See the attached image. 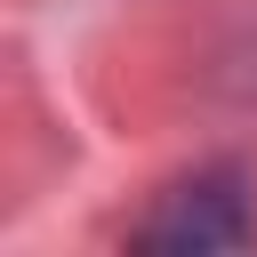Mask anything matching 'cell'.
I'll use <instances>...</instances> for the list:
<instances>
[{
    "mask_svg": "<svg viewBox=\"0 0 257 257\" xmlns=\"http://www.w3.org/2000/svg\"><path fill=\"white\" fill-rule=\"evenodd\" d=\"M257 233L249 217V193L233 169H209V177H185L161 193V209L137 225V249H241Z\"/></svg>",
    "mask_w": 257,
    "mask_h": 257,
    "instance_id": "cell-1",
    "label": "cell"
}]
</instances>
